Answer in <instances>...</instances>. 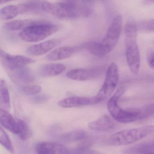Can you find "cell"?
I'll return each mask as SVG.
<instances>
[{"label": "cell", "mask_w": 154, "mask_h": 154, "mask_svg": "<svg viewBox=\"0 0 154 154\" xmlns=\"http://www.w3.org/2000/svg\"><path fill=\"white\" fill-rule=\"evenodd\" d=\"M41 8L46 12L59 18H79L86 16L85 6L75 0H63L60 2H43Z\"/></svg>", "instance_id": "6da1fadb"}, {"label": "cell", "mask_w": 154, "mask_h": 154, "mask_svg": "<svg viewBox=\"0 0 154 154\" xmlns=\"http://www.w3.org/2000/svg\"><path fill=\"white\" fill-rule=\"evenodd\" d=\"M125 53L127 63L131 72L138 74L140 66L139 50L137 43V27L133 23H128L125 27Z\"/></svg>", "instance_id": "7a4b0ae2"}, {"label": "cell", "mask_w": 154, "mask_h": 154, "mask_svg": "<svg viewBox=\"0 0 154 154\" xmlns=\"http://www.w3.org/2000/svg\"><path fill=\"white\" fill-rule=\"evenodd\" d=\"M125 92V87H121L111 97L107 103V108L112 117L118 122L127 123L139 120L140 109H123L119 105V100Z\"/></svg>", "instance_id": "3957f363"}, {"label": "cell", "mask_w": 154, "mask_h": 154, "mask_svg": "<svg viewBox=\"0 0 154 154\" xmlns=\"http://www.w3.org/2000/svg\"><path fill=\"white\" fill-rule=\"evenodd\" d=\"M154 132V125H148L135 128L120 131L110 137L112 143L118 146H124L135 143Z\"/></svg>", "instance_id": "277c9868"}, {"label": "cell", "mask_w": 154, "mask_h": 154, "mask_svg": "<svg viewBox=\"0 0 154 154\" xmlns=\"http://www.w3.org/2000/svg\"><path fill=\"white\" fill-rule=\"evenodd\" d=\"M59 27L50 23L36 24L22 30L19 35L21 40L29 43H35L44 40L57 32Z\"/></svg>", "instance_id": "5b68a950"}, {"label": "cell", "mask_w": 154, "mask_h": 154, "mask_svg": "<svg viewBox=\"0 0 154 154\" xmlns=\"http://www.w3.org/2000/svg\"><path fill=\"white\" fill-rule=\"evenodd\" d=\"M119 77V67L115 63H112L107 68L104 83L97 96L104 100L110 97L117 87Z\"/></svg>", "instance_id": "8992f818"}, {"label": "cell", "mask_w": 154, "mask_h": 154, "mask_svg": "<svg viewBox=\"0 0 154 154\" xmlns=\"http://www.w3.org/2000/svg\"><path fill=\"white\" fill-rule=\"evenodd\" d=\"M0 57L2 65L8 72L17 68L26 67L36 62L32 58L25 56L10 54L2 49L0 50Z\"/></svg>", "instance_id": "52a82bcc"}, {"label": "cell", "mask_w": 154, "mask_h": 154, "mask_svg": "<svg viewBox=\"0 0 154 154\" xmlns=\"http://www.w3.org/2000/svg\"><path fill=\"white\" fill-rule=\"evenodd\" d=\"M122 27V17L118 14L113 18L106 32L105 36L102 40V43L111 52L116 47L120 36Z\"/></svg>", "instance_id": "ba28073f"}, {"label": "cell", "mask_w": 154, "mask_h": 154, "mask_svg": "<svg viewBox=\"0 0 154 154\" xmlns=\"http://www.w3.org/2000/svg\"><path fill=\"white\" fill-rule=\"evenodd\" d=\"M103 66L87 68H76L68 71L66 74L67 78L72 80L86 81L96 79L100 76L104 72Z\"/></svg>", "instance_id": "9c48e42d"}, {"label": "cell", "mask_w": 154, "mask_h": 154, "mask_svg": "<svg viewBox=\"0 0 154 154\" xmlns=\"http://www.w3.org/2000/svg\"><path fill=\"white\" fill-rule=\"evenodd\" d=\"M104 100L97 95L91 97L73 96L61 100L57 103V105L64 108H78L94 105Z\"/></svg>", "instance_id": "30bf717a"}, {"label": "cell", "mask_w": 154, "mask_h": 154, "mask_svg": "<svg viewBox=\"0 0 154 154\" xmlns=\"http://www.w3.org/2000/svg\"><path fill=\"white\" fill-rule=\"evenodd\" d=\"M36 151L38 154H69L71 150L63 144L57 142H42L37 144Z\"/></svg>", "instance_id": "8fae6325"}, {"label": "cell", "mask_w": 154, "mask_h": 154, "mask_svg": "<svg viewBox=\"0 0 154 154\" xmlns=\"http://www.w3.org/2000/svg\"><path fill=\"white\" fill-rule=\"evenodd\" d=\"M60 40L53 39L40 44L33 45L26 49L27 54L32 56H38L46 54L56 47Z\"/></svg>", "instance_id": "7c38bea8"}, {"label": "cell", "mask_w": 154, "mask_h": 154, "mask_svg": "<svg viewBox=\"0 0 154 154\" xmlns=\"http://www.w3.org/2000/svg\"><path fill=\"white\" fill-rule=\"evenodd\" d=\"M90 129L97 131H107L112 130L115 126L114 119L105 115L88 124Z\"/></svg>", "instance_id": "4fadbf2b"}, {"label": "cell", "mask_w": 154, "mask_h": 154, "mask_svg": "<svg viewBox=\"0 0 154 154\" xmlns=\"http://www.w3.org/2000/svg\"><path fill=\"white\" fill-rule=\"evenodd\" d=\"M11 78L18 83H29L34 82L35 78L29 69L26 67L8 71Z\"/></svg>", "instance_id": "5bb4252c"}, {"label": "cell", "mask_w": 154, "mask_h": 154, "mask_svg": "<svg viewBox=\"0 0 154 154\" xmlns=\"http://www.w3.org/2000/svg\"><path fill=\"white\" fill-rule=\"evenodd\" d=\"M0 122L3 128L18 135L19 130L17 120L7 110L2 108H1L0 110Z\"/></svg>", "instance_id": "9a60e30c"}, {"label": "cell", "mask_w": 154, "mask_h": 154, "mask_svg": "<svg viewBox=\"0 0 154 154\" xmlns=\"http://www.w3.org/2000/svg\"><path fill=\"white\" fill-rule=\"evenodd\" d=\"M45 23H47L46 21L39 20H17L8 22L3 27L8 30H23L33 25Z\"/></svg>", "instance_id": "2e32d148"}, {"label": "cell", "mask_w": 154, "mask_h": 154, "mask_svg": "<svg viewBox=\"0 0 154 154\" xmlns=\"http://www.w3.org/2000/svg\"><path fill=\"white\" fill-rule=\"evenodd\" d=\"M76 51L75 48L64 46L55 49L49 53L45 57L47 60L49 61H57L63 60L72 56Z\"/></svg>", "instance_id": "e0dca14e"}, {"label": "cell", "mask_w": 154, "mask_h": 154, "mask_svg": "<svg viewBox=\"0 0 154 154\" xmlns=\"http://www.w3.org/2000/svg\"><path fill=\"white\" fill-rule=\"evenodd\" d=\"M66 69V66L63 64H47L39 68L38 73L43 77H52L59 75L64 72Z\"/></svg>", "instance_id": "ac0fdd59"}, {"label": "cell", "mask_w": 154, "mask_h": 154, "mask_svg": "<svg viewBox=\"0 0 154 154\" xmlns=\"http://www.w3.org/2000/svg\"><path fill=\"white\" fill-rule=\"evenodd\" d=\"M83 47L95 56H104L111 52L102 41H90L84 44Z\"/></svg>", "instance_id": "d6986e66"}, {"label": "cell", "mask_w": 154, "mask_h": 154, "mask_svg": "<svg viewBox=\"0 0 154 154\" xmlns=\"http://www.w3.org/2000/svg\"><path fill=\"white\" fill-rule=\"evenodd\" d=\"M0 104L2 109L8 110L11 108L10 97L7 83L2 80L0 85Z\"/></svg>", "instance_id": "ffe728a7"}, {"label": "cell", "mask_w": 154, "mask_h": 154, "mask_svg": "<svg viewBox=\"0 0 154 154\" xmlns=\"http://www.w3.org/2000/svg\"><path fill=\"white\" fill-rule=\"evenodd\" d=\"M86 137L87 134L85 131L77 130L63 133L61 135L60 138L63 141L73 142L82 140L86 138Z\"/></svg>", "instance_id": "44dd1931"}, {"label": "cell", "mask_w": 154, "mask_h": 154, "mask_svg": "<svg viewBox=\"0 0 154 154\" xmlns=\"http://www.w3.org/2000/svg\"><path fill=\"white\" fill-rule=\"evenodd\" d=\"M20 15L17 5H8L1 10L0 16L2 19L9 20Z\"/></svg>", "instance_id": "7402d4cb"}, {"label": "cell", "mask_w": 154, "mask_h": 154, "mask_svg": "<svg viewBox=\"0 0 154 154\" xmlns=\"http://www.w3.org/2000/svg\"><path fill=\"white\" fill-rule=\"evenodd\" d=\"M17 120L19 130L18 136L22 140H27L32 136V132L25 121L20 119H17Z\"/></svg>", "instance_id": "603a6c76"}, {"label": "cell", "mask_w": 154, "mask_h": 154, "mask_svg": "<svg viewBox=\"0 0 154 154\" xmlns=\"http://www.w3.org/2000/svg\"><path fill=\"white\" fill-rule=\"evenodd\" d=\"M20 15L28 13L37 9L40 7V3L38 1L28 2L17 5Z\"/></svg>", "instance_id": "cb8c5ba5"}, {"label": "cell", "mask_w": 154, "mask_h": 154, "mask_svg": "<svg viewBox=\"0 0 154 154\" xmlns=\"http://www.w3.org/2000/svg\"><path fill=\"white\" fill-rule=\"evenodd\" d=\"M0 141L1 145L7 150L11 153H14V146L11 140L2 126L0 128Z\"/></svg>", "instance_id": "d4e9b609"}, {"label": "cell", "mask_w": 154, "mask_h": 154, "mask_svg": "<svg viewBox=\"0 0 154 154\" xmlns=\"http://www.w3.org/2000/svg\"><path fill=\"white\" fill-rule=\"evenodd\" d=\"M42 87L40 85H32L22 86L20 91L24 94L27 95H35L42 91Z\"/></svg>", "instance_id": "484cf974"}, {"label": "cell", "mask_w": 154, "mask_h": 154, "mask_svg": "<svg viewBox=\"0 0 154 154\" xmlns=\"http://www.w3.org/2000/svg\"><path fill=\"white\" fill-rule=\"evenodd\" d=\"M140 112L139 120L144 119L154 115V104H149L140 109Z\"/></svg>", "instance_id": "4316f807"}, {"label": "cell", "mask_w": 154, "mask_h": 154, "mask_svg": "<svg viewBox=\"0 0 154 154\" xmlns=\"http://www.w3.org/2000/svg\"><path fill=\"white\" fill-rule=\"evenodd\" d=\"M137 151L139 153H154V142L140 145L137 147Z\"/></svg>", "instance_id": "83f0119b"}, {"label": "cell", "mask_w": 154, "mask_h": 154, "mask_svg": "<svg viewBox=\"0 0 154 154\" xmlns=\"http://www.w3.org/2000/svg\"><path fill=\"white\" fill-rule=\"evenodd\" d=\"M78 153V154H88V153H93L92 150L90 149L87 147L81 146L78 147L76 148L75 149L73 152L71 153Z\"/></svg>", "instance_id": "f1b7e54d"}, {"label": "cell", "mask_w": 154, "mask_h": 154, "mask_svg": "<svg viewBox=\"0 0 154 154\" xmlns=\"http://www.w3.org/2000/svg\"><path fill=\"white\" fill-rule=\"evenodd\" d=\"M49 97L46 94L37 95L33 98V100L35 103H41L46 101L49 99Z\"/></svg>", "instance_id": "f546056e"}, {"label": "cell", "mask_w": 154, "mask_h": 154, "mask_svg": "<svg viewBox=\"0 0 154 154\" xmlns=\"http://www.w3.org/2000/svg\"><path fill=\"white\" fill-rule=\"evenodd\" d=\"M142 26L145 30L154 32V19L147 21Z\"/></svg>", "instance_id": "4dcf8cb0"}, {"label": "cell", "mask_w": 154, "mask_h": 154, "mask_svg": "<svg viewBox=\"0 0 154 154\" xmlns=\"http://www.w3.org/2000/svg\"><path fill=\"white\" fill-rule=\"evenodd\" d=\"M147 62L149 67L154 70V51L150 52L148 55Z\"/></svg>", "instance_id": "1f68e13d"}, {"label": "cell", "mask_w": 154, "mask_h": 154, "mask_svg": "<svg viewBox=\"0 0 154 154\" xmlns=\"http://www.w3.org/2000/svg\"><path fill=\"white\" fill-rule=\"evenodd\" d=\"M15 0H0V3L1 5L5 3H7V2H10L13 1Z\"/></svg>", "instance_id": "d6a6232c"}, {"label": "cell", "mask_w": 154, "mask_h": 154, "mask_svg": "<svg viewBox=\"0 0 154 154\" xmlns=\"http://www.w3.org/2000/svg\"><path fill=\"white\" fill-rule=\"evenodd\" d=\"M144 2L146 4H149L154 2V0H144Z\"/></svg>", "instance_id": "836d02e7"}]
</instances>
